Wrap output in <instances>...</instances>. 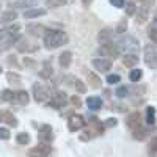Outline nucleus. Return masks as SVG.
<instances>
[{
	"instance_id": "nucleus-35",
	"label": "nucleus",
	"mask_w": 157,
	"mask_h": 157,
	"mask_svg": "<svg viewBox=\"0 0 157 157\" xmlns=\"http://www.w3.org/2000/svg\"><path fill=\"white\" fill-rule=\"evenodd\" d=\"M120 80H121V77L118 75V74H110V75L107 77V83H109V85H116Z\"/></svg>"
},
{
	"instance_id": "nucleus-13",
	"label": "nucleus",
	"mask_w": 157,
	"mask_h": 157,
	"mask_svg": "<svg viewBox=\"0 0 157 157\" xmlns=\"http://www.w3.org/2000/svg\"><path fill=\"white\" fill-rule=\"evenodd\" d=\"M38 137L39 140H41V143H50L52 138H54V134H52V127L50 126H41V129H39L38 132Z\"/></svg>"
},
{
	"instance_id": "nucleus-5",
	"label": "nucleus",
	"mask_w": 157,
	"mask_h": 157,
	"mask_svg": "<svg viewBox=\"0 0 157 157\" xmlns=\"http://www.w3.org/2000/svg\"><path fill=\"white\" fill-rule=\"evenodd\" d=\"M33 96H35V101L36 102H49V99L54 96L52 90L49 86H44V85H39V83H35L33 85Z\"/></svg>"
},
{
	"instance_id": "nucleus-16",
	"label": "nucleus",
	"mask_w": 157,
	"mask_h": 157,
	"mask_svg": "<svg viewBox=\"0 0 157 157\" xmlns=\"http://www.w3.org/2000/svg\"><path fill=\"white\" fill-rule=\"evenodd\" d=\"M58 61H60V66H61L63 69H68V68L71 66V63H72V54H71L69 50H64L63 54L60 55Z\"/></svg>"
},
{
	"instance_id": "nucleus-17",
	"label": "nucleus",
	"mask_w": 157,
	"mask_h": 157,
	"mask_svg": "<svg viewBox=\"0 0 157 157\" xmlns=\"http://www.w3.org/2000/svg\"><path fill=\"white\" fill-rule=\"evenodd\" d=\"M66 80H69L68 83H69L71 86H74L78 93H85V85H83V82L80 80V78H77V77H74V75H68Z\"/></svg>"
},
{
	"instance_id": "nucleus-18",
	"label": "nucleus",
	"mask_w": 157,
	"mask_h": 157,
	"mask_svg": "<svg viewBox=\"0 0 157 157\" xmlns=\"http://www.w3.org/2000/svg\"><path fill=\"white\" fill-rule=\"evenodd\" d=\"M123 64L126 68H135L138 64V55H135V54H126L123 57Z\"/></svg>"
},
{
	"instance_id": "nucleus-41",
	"label": "nucleus",
	"mask_w": 157,
	"mask_h": 157,
	"mask_svg": "<svg viewBox=\"0 0 157 157\" xmlns=\"http://www.w3.org/2000/svg\"><path fill=\"white\" fill-rule=\"evenodd\" d=\"M107 126H116V120H113V118H110V120L107 121Z\"/></svg>"
},
{
	"instance_id": "nucleus-44",
	"label": "nucleus",
	"mask_w": 157,
	"mask_h": 157,
	"mask_svg": "<svg viewBox=\"0 0 157 157\" xmlns=\"http://www.w3.org/2000/svg\"><path fill=\"white\" fill-rule=\"evenodd\" d=\"M2 71H3V69H2V66H0V72H2Z\"/></svg>"
},
{
	"instance_id": "nucleus-33",
	"label": "nucleus",
	"mask_w": 157,
	"mask_h": 157,
	"mask_svg": "<svg viewBox=\"0 0 157 157\" xmlns=\"http://www.w3.org/2000/svg\"><path fill=\"white\" fill-rule=\"evenodd\" d=\"M64 3H66V0H46V5L50 8H58Z\"/></svg>"
},
{
	"instance_id": "nucleus-38",
	"label": "nucleus",
	"mask_w": 157,
	"mask_h": 157,
	"mask_svg": "<svg viewBox=\"0 0 157 157\" xmlns=\"http://www.w3.org/2000/svg\"><path fill=\"white\" fill-rule=\"evenodd\" d=\"M6 77H8V80H10V82H13V80H14L16 83L21 82V75H17V74H14V72H8Z\"/></svg>"
},
{
	"instance_id": "nucleus-27",
	"label": "nucleus",
	"mask_w": 157,
	"mask_h": 157,
	"mask_svg": "<svg viewBox=\"0 0 157 157\" xmlns=\"http://www.w3.org/2000/svg\"><path fill=\"white\" fill-rule=\"evenodd\" d=\"M13 98H14V93H13L11 90H3L2 93H0V101L2 102H11Z\"/></svg>"
},
{
	"instance_id": "nucleus-11",
	"label": "nucleus",
	"mask_w": 157,
	"mask_h": 157,
	"mask_svg": "<svg viewBox=\"0 0 157 157\" xmlns=\"http://www.w3.org/2000/svg\"><path fill=\"white\" fill-rule=\"evenodd\" d=\"M145 63L148 64V66H151V68L157 66V52H155V49L151 44L145 47Z\"/></svg>"
},
{
	"instance_id": "nucleus-3",
	"label": "nucleus",
	"mask_w": 157,
	"mask_h": 157,
	"mask_svg": "<svg viewBox=\"0 0 157 157\" xmlns=\"http://www.w3.org/2000/svg\"><path fill=\"white\" fill-rule=\"evenodd\" d=\"M120 49H118V46L115 44V43H105V44H102L99 49H98V54L101 55V57H104L105 60H115V58H118L120 57Z\"/></svg>"
},
{
	"instance_id": "nucleus-26",
	"label": "nucleus",
	"mask_w": 157,
	"mask_h": 157,
	"mask_svg": "<svg viewBox=\"0 0 157 157\" xmlns=\"http://www.w3.org/2000/svg\"><path fill=\"white\" fill-rule=\"evenodd\" d=\"M30 135L27 134V132H21V134H17L16 135V141L19 143V145H29L30 143Z\"/></svg>"
},
{
	"instance_id": "nucleus-9",
	"label": "nucleus",
	"mask_w": 157,
	"mask_h": 157,
	"mask_svg": "<svg viewBox=\"0 0 157 157\" xmlns=\"http://www.w3.org/2000/svg\"><path fill=\"white\" fill-rule=\"evenodd\" d=\"M126 126H127L130 130H138V129L141 127V113H140V112L130 113V115L126 118Z\"/></svg>"
},
{
	"instance_id": "nucleus-2",
	"label": "nucleus",
	"mask_w": 157,
	"mask_h": 157,
	"mask_svg": "<svg viewBox=\"0 0 157 157\" xmlns=\"http://www.w3.org/2000/svg\"><path fill=\"white\" fill-rule=\"evenodd\" d=\"M116 46H118L120 50L123 49V50L129 52V54H135V52L138 50V39H135L134 36L126 35V36H121L120 39H118Z\"/></svg>"
},
{
	"instance_id": "nucleus-12",
	"label": "nucleus",
	"mask_w": 157,
	"mask_h": 157,
	"mask_svg": "<svg viewBox=\"0 0 157 157\" xmlns=\"http://www.w3.org/2000/svg\"><path fill=\"white\" fill-rule=\"evenodd\" d=\"M93 68L98 72H109L112 68V61L105 60V58H96V60H93Z\"/></svg>"
},
{
	"instance_id": "nucleus-37",
	"label": "nucleus",
	"mask_w": 157,
	"mask_h": 157,
	"mask_svg": "<svg viewBox=\"0 0 157 157\" xmlns=\"http://www.w3.org/2000/svg\"><path fill=\"white\" fill-rule=\"evenodd\" d=\"M10 137H11L10 130L5 129V127H0V140H8Z\"/></svg>"
},
{
	"instance_id": "nucleus-36",
	"label": "nucleus",
	"mask_w": 157,
	"mask_h": 157,
	"mask_svg": "<svg viewBox=\"0 0 157 157\" xmlns=\"http://www.w3.org/2000/svg\"><path fill=\"white\" fill-rule=\"evenodd\" d=\"M126 29H127V21H126V19H123L120 24H118V27H116V30H115V32H116V33H124V32H126Z\"/></svg>"
},
{
	"instance_id": "nucleus-21",
	"label": "nucleus",
	"mask_w": 157,
	"mask_h": 157,
	"mask_svg": "<svg viewBox=\"0 0 157 157\" xmlns=\"http://www.w3.org/2000/svg\"><path fill=\"white\" fill-rule=\"evenodd\" d=\"M86 80H88V85H90L91 88H101V85H102V80H101V78H99L94 72H88Z\"/></svg>"
},
{
	"instance_id": "nucleus-34",
	"label": "nucleus",
	"mask_w": 157,
	"mask_h": 157,
	"mask_svg": "<svg viewBox=\"0 0 157 157\" xmlns=\"http://www.w3.org/2000/svg\"><path fill=\"white\" fill-rule=\"evenodd\" d=\"M135 11H137L135 3H134V2H127V5H126V14H127V16H132Z\"/></svg>"
},
{
	"instance_id": "nucleus-29",
	"label": "nucleus",
	"mask_w": 157,
	"mask_h": 157,
	"mask_svg": "<svg viewBox=\"0 0 157 157\" xmlns=\"http://www.w3.org/2000/svg\"><path fill=\"white\" fill-rule=\"evenodd\" d=\"M129 77H130L132 82H140V78L143 77V71L141 69H132L130 74H129Z\"/></svg>"
},
{
	"instance_id": "nucleus-14",
	"label": "nucleus",
	"mask_w": 157,
	"mask_h": 157,
	"mask_svg": "<svg viewBox=\"0 0 157 157\" xmlns=\"http://www.w3.org/2000/svg\"><path fill=\"white\" fill-rule=\"evenodd\" d=\"M0 123H6L11 127H16L17 126L16 116L13 115L11 112H8V110H0Z\"/></svg>"
},
{
	"instance_id": "nucleus-43",
	"label": "nucleus",
	"mask_w": 157,
	"mask_h": 157,
	"mask_svg": "<svg viewBox=\"0 0 157 157\" xmlns=\"http://www.w3.org/2000/svg\"><path fill=\"white\" fill-rule=\"evenodd\" d=\"M154 24H157V11H155V14H154Z\"/></svg>"
},
{
	"instance_id": "nucleus-4",
	"label": "nucleus",
	"mask_w": 157,
	"mask_h": 157,
	"mask_svg": "<svg viewBox=\"0 0 157 157\" xmlns=\"http://www.w3.org/2000/svg\"><path fill=\"white\" fill-rule=\"evenodd\" d=\"M152 2H154V0H143L141 5L137 6V19H135V24L137 25H141V24H145L148 21Z\"/></svg>"
},
{
	"instance_id": "nucleus-39",
	"label": "nucleus",
	"mask_w": 157,
	"mask_h": 157,
	"mask_svg": "<svg viewBox=\"0 0 157 157\" xmlns=\"http://www.w3.org/2000/svg\"><path fill=\"white\" fill-rule=\"evenodd\" d=\"M109 2H110L115 8H123V6H124V0H109Z\"/></svg>"
},
{
	"instance_id": "nucleus-8",
	"label": "nucleus",
	"mask_w": 157,
	"mask_h": 157,
	"mask_svg": "<svg viewBox=\"0 0 157 157\" xmlns=\"http://www.w3.org/2000/svg\"><path fill=\"white\" fill-rule=\"evenodd\" d=\"M16 49L19 52H22V54H32V52L38 50V46L30 43L29 39H25V38H19V41L16 43Z\"/></svg>"
},
{
	"instance_id": "nucleus-40",
	"label": "nucleus",
	"mask_w": 157,
	"mask_h": 157,
	"mask_svg": "<svg viewBox=\"0 0 157 157\" xmlns=\"http://www.w3.org/2000/svg\"><path fill=\"white\" fill-rule=\"evenodd\" d=\"M71 102L74 104L75 107H80V105H82V102H80V98H78V96H74V98L71 99Z\"/></svg>"
},
{
	"instance_id": "nucleus-42",
	"label": "nucleus",
	"mask_w": 157,
	"mask_h": 157,
	"mask_svg": "<svg viewBox=\"0 0 157 157\" xmlns=\"http://www.w3.org/2000/svg\"><path fill=\"white\" fill-rule=\"evenodd\" d=\"M82 3H83V6H90L93 3V0H82Z\"/></svg>"
},
{
	"instance_id": "nucleus-1",
	"label": "nucleus",
	"mask_w": 157,
	"mask_h": 157,
	"mask_svg": "<svg viewBox=\"0 0 157 157\" xmlns=\"http://www.w3.org/2000/svg\"><path fill=\"white\" fill-rule=\"evenodd\" d=\"M44 46L49 50H54L61 47L63 44L68 43V35L63 30H46L44 33Z\"/></svg>"
},
{
	"instance_id": "nucleus-7",
	"label": "nucleus",
	"mask_w": 157,
	"mask_h": 157,
	"mask_svg": "<svg viewBox=\"0 0 157 157\" xmlns=\"http://www.w3.org/2000/svg\"><path fill=\"white\" fill-rule=\"evenodd\" d=\"M50 145L49 143H39L38 146H35L33 149L29 151V155L30 157H49L50 154Z\"/></svg>"
},
{
	"instance_id": "nucleus-24",
	"label": "nucleus",
	"mask_w": 157,
	"mask_h": 157,
	"mask_svg": "<svg viewBox=\"0 0 157 157\" xmlns=\"http://www.w3.org/2000/svg\"><path fill=\"white\" fill-rule=\"evenodd\" d=\"M52 74H54V71H52V64H50L49 61H46V63H44V68L39 71V75H41L43 78H50Z\"/></svg>"
},
{
	"instance_id": "nucleus-10",
	"label": "nucleus",
	"mask_w": 157,
	"mask_h": 157,
	"mask_svg": "<svg viewBox=\"0 0 157 157\" xmlns=\"http://www.w3.org/2000/svg\"><path fill=\"white\" fill-rule=\"evenodd\" d=\"M83 126H85V120H83L82 115H72L68 120V129L71 132H77V130H80Z\"/></svg>"
},
{
	"instance_id": "nucleus-30",
	"label": "nucleus",
	"mask_w": 157,
	"mask_h": 157,
	"mask_svg": "<svg viewBox=\"0 0 157 157\" xmlns=\"http://www.w3.org/2000/svg\"><path fill=\"white\" fill-rule=\"evenodd\" d=\"M148 36L154 44H157V24H154L152 27L148 29Z\"/></svg>"
},
{
	"instance_id": "nucleus-31",
	"label": "nucleus",
	"mask_w": 157,
	"mask_h": 157,
	"mask_svg": "<svg viewBox=\"0 0 157 157\" xmlns=\"http://www.w3.org/2000/svg\"><path fill=\"white\" fill-rule=\"evenodd\" d=\"M115 94H116V98L124 99L126 96H129V88H127V86H120V88H116Z\"/></svg>"
},
{
	"instance_id": "nucleus-19",
	"label": "nucleus",
	"mask_w": 157,
	"mask_h": 157,
	"mask_svg": "<svg viewBox=\"0 0 157 157\" xmlns=\"http://www.w3.org/2000/svg\"><path fill=\"white\" fill-rule=\"evenodd\" d=\"M86 105L90 110H99L102 107V99L98 98V96H90L86 99Z\"/></svg>"
},
{
	"instance_id": "nucleus-32",
	"label": "nucleus",
	"mask_w": 157,
	"mask_h": 157,
	"mask_svg": "<svg viewBox=\"0 0 157 157\" xmlns=\"http://www.w3.org/2000/svg\"><path fill=\"white\" fill-rule=\"evenodd\" d=\"M148 151H149V154H152V155L157 154V137L151 138L149 145H148Z\"/></svg>"
},
{
	"instance_id": "nucleus-23",
	"label": "nucleus",
	"mask_w": 157,
	"mask_h": 157,
	"mask_svg": "<svg viewBox=\"0 0 157 157\" xmlns=\"http://www.w3.org/2000/svg\"><path fill=\"white\" fill-rule=\"evenodd\" d=\"M17 17V13L16 11H13V10H8V11H5L2 16H0V21L2 22H11V21H14Z\"/></svg>"
},
{
	"instance_id": "nucleus-20",
	"label": "nucleus",
	"mask_w": 157,
	"mask_h": 157,
	"mask_svg": "<svg viewBox=\"0 0 157 157\" xmlns=\"http://www.w3.org/2000/svg\"><path fill=\"white\" fill-rule=\"evenodd\" d=\"M27 30L33 36H44V33H46V29L43 27V25H36V24L27 25Z\"/></svg>"
},
{
	"instance_id": "nucleus-25",
	"label": "nucleus",
	"mask_w": 157,
	"mask_h": 157,
	"mask_svg": "<svg viewBox=\"0 0 157 157\" xmlns=\"http://www.w3.org/2000/svg\"><path fill=\"white\" fill-rule=\"evenodd\" d=\"M110 38H112V32L110 30H102L99 35H98V39L101 44H105V43H110Z\"/></svg>"
},
{
	"instance_id": "nucleus-28",
	"label": "nucleus",
	"mask_w": 157,
	"mask_h": 157,
	"mask_svg": "<svg viewBox=\"0 0 157 157\" xmlns=\"http://www.w3.org/2000/svg\"><path fill=\"white\" fill-rule=\"evenodd\" d=\"M146 123L148 124H154L155 123V109L154 107H148L146 109Z\"/></svg>"
},
{
	"instance_id": "nucleus-15",
	"label": "nucleus",
	"mask_w": 157,
	"mask_h": 157,
	"mask_svg": "<svg viewBox=\"0 0 157 157\" xmlns=\"http://www.w3.org/2000/svg\"><path fill=\"white\" fill-rule=\"evenodd\" d=\"M29 101H30V98H29V93L27 91H24V90H21V91H16L14 93V98H13V104H17V105H25V104H29Z\"/></svg>"
},
{
	"instance_id": "nucleus-6",
	"label": "nucleus",
	"mask_w": 157,
	"mask_h": 157,
	"mask_svg": "<svg viewBox=\"0 0 157 157\" xmlns=\"http://www.w3.org/2000/svg\"><path fill=\"white\" fill-rule=\"evenodd\" d=\"M66 104H68V96H66V93H63V91H55L54 96L49 99L47 107L55 109V110H60V109H63L64 105H66Z\"/></svg>"
},
{
	"instance_id": "nucleus-22",
	"label": "nucleus",
	"mask_w": 157,
	"mask_h": 157,
	"mask_svg": "<svg viewBox=\"0 0 157 157\" xmlns=\"http://www.w3.org/2000/svg\"><path fill=\"white\" fill-rule=\"evenodd\" d=\"M46 13H47L46 10H38V8H35V10H27V11H24V17H25V19H33V17L44 16Z\"/></svg>"
}]
</instances>
